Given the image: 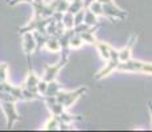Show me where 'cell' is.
I'll use <instances>...</instances> for the list:
<instances>
[{"label": "cell", "instance_id": "obj_3", "mask_svg": "<svg viewBox=\"0 0 152 132\" xmlns=\"http://www.w3.org/2000/svg\"><path fill=\"white\" fill-rule=\"evenodd\" d=\"M20 1H28L29 3V0H8V5H16L17 3H20Z\"/></svg>", "mask_w": 152, "mask_h": 132}, {"label": "cell", "instance_id": "obj_1", "mask_svg": "<svg viewBox=\"0 0 152 132\" xmlns=\"http://www.w3.org/2000/svg\"><path fill=\"white\" fill-rule=\"evenodd\" d=\"M116 70H122V71H140V73H147L152 75V63L142 62V61H136L134 58H128V60L119 62L116 66Z\"/></svg>", "mask_w": 152, "mask_h": 132}, {"label": "cell", "instance_id": "obj_4", "mask_svg": "<svg viewBox=\"0 0 152 132\" xmlns=\"http://www.w3.org/2000/svg\"><path fill=\"white\" fill-rule=\"evenodd\" d=\"M150 111H151V115H152V102H150Z\"/></svg>", "mask_w": 152, "mask_h": 132}, {"label": "cell", "instance_id": "obj_2", "mask_svg": "<svg viewBox=\"0 0 152 132\" xmlns=\"http://www.w3.org/2000/svg\"><path fill=\"white\" fill-rule=\"evenodd\" d=\"M24 34H25L24 36V52L29 57L31 52L36 50V39H34V36L31 32H27V33H24Z\"/></svg>", "mask_w": 152, "mask_h": 132}]
</instances>
